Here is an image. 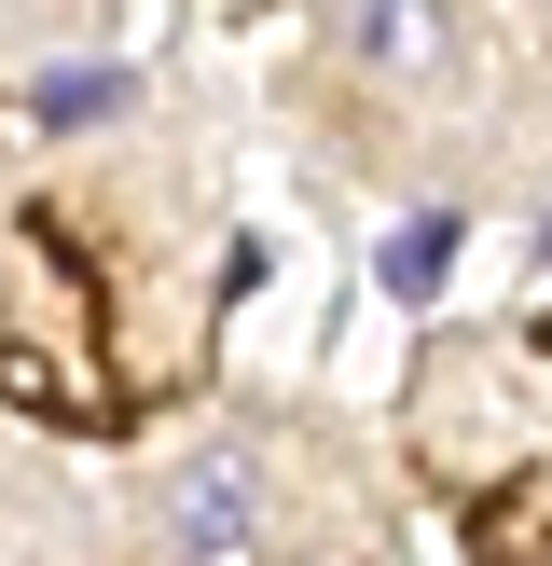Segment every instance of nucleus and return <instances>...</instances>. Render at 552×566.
I'll return each instance as SVG.
<instances>
[{
  "mask_svg": "<svg viewBox=\"0 0 552 566\" xmlns=\"http://www.w3.org/2000/svg\"><path fill=\"white\" fill-rule=\"evenodd\" d=\"M152 539L166 553H276V470L248 442H193L152 497Z\"/></svg>",
  "mask_w": 552,
  "mask_h": 566,
  "instance_id": "nucleus-1",
  "label": "nucleus"
},
{
  "mask_svg": "<svg viewBox=\"0 0 552 566\" xmlns=\"http://www.w3.org/2000/svg\"><path fill=\"white\" fill-rule=\"evenodd\" d=\"M125 111H138V83L110 70V55H55V70L28 83V125H42V138H83V125H125Z\"/></svg>",
  "mask_w": 552,
  "mask_h": 566,
  "instance_id": "nucleus-2",
  "label": "nucleus"
},
{
  "mask_svg": "<svg viewBox=\"0 0 552 566\" xmlns=\"http://www.w3.org/2000/svg\"><path fill=\"white\" fill-rule=\"evenodd\" d=\"M346 55L359 70H428L442 55V0H346Z\"/></svg>",
  "mask_w": 552,
  "mask_h": 566,
  "instance_id": "nucleus-3",
  "label": "nucleus"
},
{
  "mask_svg": "<svg viewBox=\"0 0 552 566\" xmlns=\"http://www.w3.org/2000/svg\"><path fill=\"white\" fill-rule=\"evenodd\" d=\"M442 263H456V221H442V208H414L401 235H386V291H401V304H428V291H442Z\"/></svg>",
  "mask_w": 552,
  "mask_h": 566,
  "instance_id": "nucleus-4",
  "label": "nucleus"
},
{
  "mask_svg": "<svg viewBox=\"0 0 552 566\" xmlns=\"http://www.w3.org/2000/svg\"><path fill=\"white\" fill-rule=\"evenodd\" d=\"M539 249H552V235H539Z\"/></svg>",
  "mask_w": 552,
  "mask_h": 566,
  "instance_id": "nucleus-5",
  "label": "nucleus"
}]
</instances>
